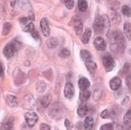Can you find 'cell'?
Returning <instances> with one entry per match:
<instances>
[{
    "label": "cell",
    "instance_id": "cell-42",
    "mask_svg": "<svg viewBox=\"0 0 131 130\" xmlns=\"http://www.w3.org/2000/svg\"><path fill=\"white\" fill-rule=\"evenodd\" d=\"M32 36H33V37L35 38V40H39V35H38L37 32H35V31L32 32Z\"/></svg>",
    "mask_w": 131,
    "mask_h": 130
},
{
    "label": "cell",
    "instance_id": "cell-17",
    "mask_svg": "<svg viewBox=\"0 0 131 130\" xmlns=\"http://www.w3.org/2000/svg\"><path fill=\"white\" fill-rule=\"evenodd\" d=\"M91 35H92V31H91L89 28H86L83 34V37H82V42H83L85 45H88V42L90 40Z\"/></svg>",
    "mask_w": 131,
    "mask_h": 130
},
{
    "label": "cell",
    "instance_id": "cell-25",
    "mask_svg": "<svg viewBox=\"0 0 131 130\" xmlns=\"http://www.w3.org/2000/svg\"><path fill=\"white\" fill-rule=\"evenodd\" d=\"M90 95H91L90 91H88V89L81 90V92H80V100H81V101H86L88 100H89Z\"/></svg>",
    "mask_w": 131,
    "mask_h": 130
},
{
    "label": "cell",
    "instance_id": "cell-11",
    "mask_svg": "<svg viewBox=\"0 0 131 130\" xmlns=\"http://www.w3.org/2000/svg\"><path fill=\"white\" fill-rule=\"evenodd\" d=\"M5 100H6V102H7V104H8V105L9 106V107H11V108L17 107L18 104H19V102H18V99L15 97V96H13V95L6 96Z\"/></svg>",
    "mask_w": 131,
    "mask_h": 130
},
{
    "label": "cell",
    "instance_id": "cell-20",
    "mask_svg": "<svg viewBox=\"0 0 131 130\" xmlns=\"http://www.w3.org/2000/svg\"><path fill=\"white\" fill-rule=\"evenodd\" d=\"M124 32L126 37L131 41V23H125L124 24Z\"/></svg>",
    "mask_w": 131,
    "mask_h": 130
},
{
    "label": "cell",
    "instance_id": "cell-15",
    "mask_svg": "<svg viewBox=\"0 0 131 130\" xmlns=\"http://www.w3.org/2000/svg\"><path fill=\"white\" fill-rule=\"evenodd\" d=\"M83 23L80 19H75V23H74V31H75V34L77 35H81L82 32H83Z\"/></svg>",
    "mask_w": 131,
    "mask_h": 130
},
{
    "label": "cell",
    "instance_id": "cell-18",
    "mask_svg": "<svg viewBox=\"0 0 131 130\" xmlns=\"http://www.w3.org/2000/svg\"><path fill=\"white\" fill-rule=\"evenodd\" d=\"M84 125H85V129L86 130H91L94 126V119L91 116H88L85 119Z\"/></svg>",
    "mask_w": 131,
    "mask_h": 130
},
{
    "label": "cell",
    "instance_id": "cell-16",
    "mask_svg": "<svg viewBox=\"0 0 131 130\" xmlns=\"http://www.w3.org/2000/svg\"><path fill=\"white\" fill-rule=\"evenodd\" d=\"M124 125L126 127L131 129V108L126 112L124 116Z\"/></svg>",
    "mask_w": 131,
    "mask_h": 130
},
{
    "label": "cell",
    "instance_id": "cell-26",
    "mask_svg": "<svg viewBox=\"0 0 131 130\" xmlns=\"http://www.w3.org/2000/svg\"><path fill=\"white\" fill-rule=\"evenodd\" d=\"M88 8L86 0H78V9L81 12H85Z\"/></svg>",
    "mask_w": 131,
    "mask_h": 130
},
{
    "label": "cell",
    "instance_id": "cell-10",
    "mask_svg": "<svg viewBox=\"0 0 131 130\" xmlns=\"http://www.w3.org/2000/svg\"><path fill=\"white\" fill-rule=\"evenodd\" d=\"M85 64H86V69H88V72L92 75L95 74V72H96V70H97V64H96V62L92 60V58L89 59V60H86V61H85Z\"/></svg>",
    "mask_w": 131,
    "mask_h": 130
},
{
    "label": "cell",
    "instance_id": "cell-1",
    "mask_svg": "<svg viewBox=\"0 0 131 130\" xmlns=\"http://www.w3.org/2000/svg\"><path fill=\"white\" fill-rule=\"evenodd\" d=\"M109 26H110V21H109L108 17L106 15L97 17L93 24L94 30H95V32H96L97 34L103 32L104 30L109 29Z\"/></svg>",
    "mask_w": 131,
    "mask_h": 130
},
{
    "label": "cell",
    "instance_id": "cell-35",
    "mask_svg": "<svg viewBox=\"0 0 131 130\" xmlns=\"http://www.w3.org/2000/svg\"><path fill=\"white\" fill-rule=\"evenodd\" d=\"M126 86H127V88H128V90H129V92L131 93V74H128L126 76Z\"/></svg>",
    "mask_w": 131,
    "mask_h": 130
},
{
    "label": "cell",
    "instance_id": "cell-4",
    "mask_svg": "<svg viewBox=\"0 0 131 130\" xmlns=\"http://www.w3.org/2000/svg\"><path fill=\"white\" fill-rule=\"evenodd\" d=\"M16 51H17V49H16L15 45H13L12 43H9V44H8V45L4 48V49H3V54H4V56H5L7 59H11L13 56L15 55Z\"/></svg>",
    "mask_w": 131,
    "mask_h": 130
},
{
    "label": "cell",
    "instance_id": "cell-13",
    "mask_svg": "<svg viewBox=\"0 0 131 130\" xmlns=\"http://www.w3.org/2000/svg\"><path fill=\"white\" fill-rule=\"evenodd\" d=\"M122 85V81L119 77H114L110 81V88L112 90H117Z\"/></svg>",
    "mask_w": 131,
    "mask_h": 130
},
{
    "label": "cell",
    "instance_id": "cell-14",
    "mask_svg": "<svg viewBox=\"0 0 131 130\" xmlns=\"http://www.w3.org/2000/svg\"><path fill=\"white\" fill-rule=\"evenodd\" d=\"M78 86L81 90H86L88 88H89V86H90V82L88 81V78L81 77L78 81Z\"/></svg>",
    "mask_w": 131,
    "mask_h": 130
},
{
    "label": "cell",
    "instance_id": "cell-44",
    "mask_svg": "<svg viewBox=\"0 0 131 130\" xmlns=\"http://www.w3.org/2000/svg\"><path fill=\"white\" fill-rule=\"evenodd\" d=\"M115 130H124V129L121 127V125H116V128H115Z\"/></svg>",
    "mask_w": 131,
    "mask_h": 130
},
{
    "label": "cell",
    "instance_id": "cell-19",
    "mask_svg": "<svg viewBox=\"0 0 131 130\" xmlns=\"http://www.w3.org/2000/svg\"><path fill=\"white\" fill-rule=\"evenodd\" d=\"M13 127V118H8L2 123V130H11Z\"/></svg>",
    "mask_w": 131,
    "mask_h": 130
},
{
    "label": "cell",
    "instance_id": "cell-9",
    "mask_svg": "<svg viewBox=\"0 0 131 130\" xmlns=\"http://www.w3.org/2000/svg\"><path fill=\"white\" fill-rule=\"evenodd\" d=\"M94 46H95L96 49L100 50V51H103V50L106 49L105 41H104L103 38L100 37V36L95 38V40H94Z\"/></svg>",
    "mask_w": 131,
    "mask_h": 130
},
{
    "label": "cell",
    "instance_id": "cell-34",
    "mask_svg": "<svg viewBox=\"0 0 131 130\" xmlns=\"http://www.w3.org/2000/svg\"><path fill=\"white\" fill-rule=\"evenodd\" d=\"M100 130H114V125L109 123V124H105V125H101V127Z\"/></svg>",
    "mask_w": 131,
    "mask_h": 130
},
{
    "label": "cell",
    "instance_id": "cell-2",
    "mask_svg": "<svg viewBox=\"0 0 131 130\" xmlns=\"http://www.w3.org/2000/svg\"><path fill=\"white\" fill-rule=\"evenodd\" d=\"M49 115L51 117L56 119V120H60L63 115V108L60 103L56 102L53 103L52 106L49 109Z\"/></svg>",
    "mask_w": 131,
    "mask_h": 130
},
{
    "label": "cell",
    "instance_id": "cell-40",
    "mask_svg": "<svg viewBox=\"0 0 131 130\" xmlns=\"http://www.w3.org/2000/svg\"><path fill=\"white\" fill-rule=\"evenodd\" d=\"M64 125H65V127L67 128L68 130L72 129V124H71V122L68 120V119H66L65 122H64Z\"/></svg>",
    "mask_w": 131,
    "mask_h": 130
},
{
    "label": "cell",
    "instance_id": "cell-47",
    "mask_svg": "<svg viewBox=\"0 0 131 130\" xmlns=\"http://www.w3.org/2000/svg\"><path fill=\"white\" fill-rule=\"evenodd\" d=\"M97 1H101V0H97Z\"/></svg>",
    "mask_w": 131,
    "mask_h": 130
},
{
    "label": "cell",
    "instance_id": "cell-3",
    "mask_svg": "<svg viewBox=\"0 0 131 130\" xmlns=\"http://www.w3.org/2000/svg\"><path fill=\"white\" fill-rule=\"evenodd\" d=\"M24 118H25L26 124H27L29 126H34V125L36 124L38 120V115L36 114L34 112H28L24 114Z\"/></svg>",
    "mask_w": 131,
    "mask_h": 130
},
{
    "label": "cell",
    "instance_id": "cell-24",
    "mask_svg": "<svg viewBox=\"0 0 131 130\" xmlns=\"http://www.w3.org/2000/svg\"><path fill=\"white\" fill-rule=\"evenodd\" d=\"M59 45V41L57 40V38L55 37H50L47 42V46L48 48H57Z\"/></svg>",
    "mask_w": 131,
    "mask_h": 130
},
{
    "label": "cell",
    "instance_id": "cell-39",
    "mask_svg": "<svg viewBox=\"0 0 131 130\" xmlns=\"http://www.w3.org/2000/svg\"><path fill=\"white\" fill-rule=\"evenodd\" d=\"M40 130H50V126L48 125H47V124H41Z\"/></svg>",
    "mask_w": 131,
    "mask_h": 130
},
{
    "label": "cell",
    "instance_id": "cell-29",
    "mask_svg": "<svg viewBox=\"0 0 131 130\" xmlns=\"http://www.w3.org/2000/svg\"><path fill=\"white\" fill-rule=\"evenodd\" d=\"M20 8L23 10H26V9L30 10L31 4L28 0H20Z\"/></svg>",
    "mask_w": 131,
    "mask_h": 130
},
{
    "label": "cell",
    "instance_id": "cell-41",
    "mask_svg": "<svg viewBox=\"0 0 131 130\" xmlns=\"http://www.w3.org/2000/svg\"><path fill=\"white\" fill-rule=\"evenodd\" d=\"M28 20H29V19H28V18H21V19H20V23H21V24H23V25L28 24Z\"/></svg>",
    "mask_w": 131,
    "mask_h": 130
},
{
    "label": "cell",
    "instance_id": "cell-30",
    "mask_svg": "<svg viewBox=\"0 0 131 130\" xmlns=\"http://www.w3.org/2000/svg\"><path fill=\"white\" fill-rule=\"evenodd\" d=\"M122 13L124 15H126V17H131V8L128 6H123L122 8Z\"/></svg>",
    "mask_w": 131,
    "mask_h": 130
},
{
    "label": "cell",
    "instance_id": "cell-23",
    "mask_svg": "<svg viewBox=\"0 0 131 130\" xmlns=\"http://www.w3.org/2000/svg\"><path fill=\"white\" fill-rule=\"evenodd\" d=\"M101 96H102V88L101 85H96L94 88V100H100Z\"/></svg>",
    "mask_w": 131,
    "mask_h": 130
},
{
    "label": "cell",
    "instance_id": "cell-7",
    "mask_svg": "<svg viewBox=\"0 0 131 130\" xmlns=\"http://www.w3.org/2000/svg\"><path fill=\"white\" fill-rule=\"evenodd\" d=\"M35 99L32 95H27L23 98V107L26 109H33L35 107Z\"/></svg>",
    "mask_w": 131,
    "mask_h": 130
},
{
    "label": "cell",
    "instance_id": "cell-38",
    "mask_svg": "<svg viewBox=\"0 0 131 130\" xmlns=\"http://www.w3.org/2000/svg\"><path fill=\"white\" fill-rule=\"evenodd\" d=\"M28 19H29L30 21H33L35 20V14H34L32 10H29V12H28Z\"/></svg>",
    "mask_w": 131,
    "mask_h": 130
},
{
    "label": "cell",
    "instance_id": "cell-46",
    "mask_svg": "<svg viewBox=\"0 0 131 130\" xmlns=\"http://www.w3.org/2000/svg\"><path fill=\"white\" fill-rule=\"evenodd\" d=\"M124 130H131V129H130V128H127V127H126V128H125V129H124Z\"/></svg>",
    "mask_w": 131,
    "mask_h": 130
},
{
    "label": "cell",
    "instance_id": "cell-28",
    "mask_svg": "<svg viewBox=\"0 0 131 130\" xmlns=\"http://www.w3.org/2000/svg\"><path fill=\"white\" fill-rule=\"evenodd\" d=\"M10 30H11V23H5L3 24L2 28V35H7L9 34Z\"/></svg>",
    "mask_w": 131,
    "mask_h": 130
},
{
    "label": "cell",
    "instance_id": "cell-32",
    "mask_svg": "<svg viewBox=\"0 0 131 130\" xmlns=\"http://www.w3.org/2000/svg\"><path fill=\"white\" fill-rule=\"evenodd\" d=\"M59 56L61 58H67L70 56V51L67 48H62L59 53Z\"/></svg>",
    "mask_w": 131,
    "mask_h": 130
},
{
    "label": "cell",
    "instance_id": "cell-33",
    "mask_svg": "<svg viewBox=\"0 0 131 130\" xmlns=\"http://www.w3.org/2000/svg\"><path fill=\"white\" fill-rule=\"evenodd\" d=\"M64 1V5L68 9H72L74 6V1L73 0H63Z\"/></svg>",
    "mask_w": 131,
    "mask_h": 130
},
{
    "label": "cell",
    "instance_id": "cell-31",
    "mask_svg": "<svg viewBox=\"0 0 131 130\" xmlns=\"http://www.w3.org/2000/svg\"><path fill=\"white\" fill-rule=\"evenodd\" d=\"M34 28H35V26H34V23H32V21H30V23H28V24H26L25 26H24V28H23V31L24 32H34Z\"/></svg>",
    "mask_w": 131,
    "mask_h": 130
},
{
    "label": "cell",
    "instance_id": "cell-36",
    "mask_svg": "<svg viewBox=\"0 0 131 130\" xmlns=\"http://www.w3.org/2000/svg\"><path fill=\"white\" fill-rule=\"evenodd\" d=\"M45 88H46V85L44 84L43 82H42V81L38 82V84H37V91H39V92H43Z\"/></svg>",
    "mask_w": 131,
    "mask_h": 130
},
{
    "label": "cell",
    "instance_id": "cell-8",
    "mask_svg": "<svg viewBox=\"0 0 131 130\" xmlns=\"http://www.w3.org/2000/svg\"><path fill=\"white\" fill-rule=\"evenodd\" d=\"M64 95L67 99L71 100L73 99V95H74V88L72 83H67L64 86Z\"/></svg>",
    "mask_w": 131,
    "mask_h": 130
},
{
    "label": "cell",
    "instance_id": "cell-45",
    "mask_svg": "<svg viewBox=\"0 0 131 130\" xmlns=\"http://www.w3.org/2000/svg\"><path fill=\"white\" fill-rule=\"evenodd\" d=\"M10 3H11V6L14 7V5H15V3H16V0H10Z\"/></svg>",
    "mask_w": 131,
    "mask_h": 130
},
{
    "label": "cell",
    "instance_id": "cell-27",
    "mask_svg": "<svg viewBox=\"0 0 131 130\" xmlns=\"http://www.w3.org/2000/svg\"><path fill=\"white\" fill-rule=\"evenodd\" d=\"M80 56H81V58H82V60H84V62H85L86 60H89V59H91V58H92L90 52H88V50H86V49L81 50V51H80Z\"/></svg>",
    "mask_w": 131,
    "mask_h": 130
},
{
    "label": "cell",
    "instance_id": "cell-48",
    "mask_svg": "<svg viewBox=\"0 0 131 130\" xmlns=\"http://www.w3.org/2000/svg\"><path fill=\"white\" fill-rule=\"evenodd\" d=\"M78 130H82V129H78Z\"/></svg>",
    "mask_w": 131,
    "mask_h": 130
},
{
    "label": "cell",
    "instance_id": "cell-22",
    "mask_svg": "<svg viewBox=\"0 0 131 130\" xmlns=\"http://www.w3.org/2000/svg\"><path fill=\"white\" fill-rule=\"evenodd\" d=\"M51 100H52V97L51 95H46L42 98V100H41V103H42V105H43L44 108H47L49 106V104L51 103Z\"/></svg>",
    "mask_w": 131,
    "mask_h": 130
},
{
    "label": "cell",
    "instance_id": "cell-21",
    "mask_svg": "<svg viewBox=\"0 0 131 130\" xmlns=\"http://www.w3.org/2000/svg\"><path fill=\"white\" fill-rule=\"evenodd\" d=\"M77 113L80 117H84V116H86V114L88 113V106L86 104H80L77 109Z\"/></svg>",
    "mask_w": 131,
    "mask_h": 130
},
{
    "label": "cell",
    "instance_id": "cell-12",
    "mask_svg": "<svg viewBox=\"0 0 131 130\" xmlns=\"http://www.w3.org/2000/svg\"><path fill=\"white\" fill-rule=\"evenodd\" d=\"M107 7L113 11H116L120 8V2L118 0H106Z\"/></svg>",
    "mask_w": 131,
    "mask_h": 130
},
{
    "label": "cell",
    "instance_id": "cell-5",
    "mask_svg": "<svg viewBox=\"0 0 131 130\" xmlns=\"http://www.w3.org/2000/svg\"><path fill=\"white\" fill-rule=\"evenodd\" d=\"M102 63H103V66L105 68L106 72H111L112 70H114V66H115V61L111 56H106L103 58V60H102Z\"/></svg>",
    "mask_w": 131,
    "mask_h": 130
},
{
    "label": "cell",
    "instance_id": "cell-6",
    "mask_svg": "<svg viewBox=\"0 0 131 130\" xmlns=\"http://www.w3.org/2000/svg\"><path fill=\"white\" fill-rule=\"evenodd\" d=\"M40 27L43 35H45L46 37H48L49 35H50V28H49V25L46 18H43L42 20H40Z\"/></svg>",
    "mask_w": 131,
    "mask_h": 130
},
{
    "label": "cell",
    "instance_id": "cell-37",
    "mask_svg": "<svg viewBox=\"0 0 131 130\" xmlns=\"http://www.w3.org/2000/svg\"><path fill=\"white\" fill-rule=\"evenodd\" d=\"M101 116L103 118V119H107V118L110 117V112H109L108 110L102 111V112H101Z\"/></svg>",
    "mask_w": 131,
    "mask_h": 130
},
{
    "label": "cell",
    "instance_id": "cell-43",
    "mask_svg": "<svg viewBox=\"0 0 131 130\" xmlns=\"http://www.w3.org/2000/svg\"><path fill=\"white\" fill-rule=\"evenodd\" d=\"M0 66H1V69H0V75H1V78L3 79V77H4V67H3L2 63L0 64Z\"/></svg>",
    "mask_w": 131,
    "mask_h": 130
}]
</instances>
